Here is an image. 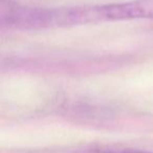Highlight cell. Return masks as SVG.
<instances>
[{
  "instance_id": "cell-1",
  "label": "cell",
  "mask_w": 153,
  "mask_h": 153,
  "mask_svg": "<svg viewBox=\"0 0 153 153\" xmlns=\"http://www.w3.org/2000/svg\"><path fill=\"white\" fill-rule=\"evenodd\" d=\"M85 153H152L147 151L131 150V149H92Z\"/></svg>"
}]
</instances>
